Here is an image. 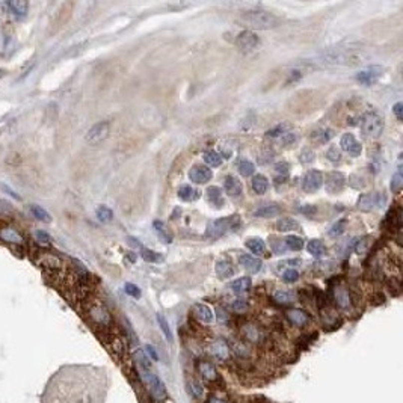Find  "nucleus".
I'll return each instance as SVG.
<instances>
[{"label": "nucleus", "instance_id": "obj_1", "mask_svg": "<svg viewBox=\"0 0 403 403\" xmlns=\"http://www.w3.org/2000/svg\"><path fill=\"white\" fill-rule=\"evenodd\" d=\"M240 21L246 23L248 26L259 29V30H269L275 29L281 24L279 17H276L272 12L268 11H248L243 12L240 17Z\"/></svg>", "mask_w": 403, "mask_h": 403}, {"label": "nucleus", "instance_id": "obj_2", "mask_svg": "<svg viewBox=\"0 0 403 403\" xmlns=\"http://www.w3.org/2000/svg\"><path fill=\"white\" fill-rule=\"evenodd\" d=\"M86 314H88L89 320L92 322V325L100 328V329H111L114 325V320H112L109 310L100 300L89 302V304L86 305Z\"/></svg>", "mask_w": 403, "mask_h": 403}, {"label": "nucleus", "instance_id": "obj_3", "mask_svg": "<svg viewBox=\"0 0 403 403\" xmlns=\"http://www.w3.org/2000/svg\"><path fill=\"white\" fill-rule=\"evenodd\" d=\"M240 227V219L239 216H227V218H221L216 221H212L207 225V236L210 237H221L222 234H225L230 230H237Z\"/></svg>", "mask_w": 403, "mask_h": 403}, {"label": "nucleus", "instance_id": "obj_4", "mask_svg": "<svg viewBox=\"0 0 403 403\" xmlns=\"http://www.w3.org/2000/svg\"><path fill=\"white\" fill-rule=\"evenodd\" d=\"M384 127H385V123H384V118L376 114V112H370L367 114L363 121H361V129H363V133L367 136V137H372V139H378L382 132H384Z\"/></svg>", "mask_w": 403, "mask_h": 403}, {"label": "nucleus", "instance_id": "obj_5", "mask_svg": "<svg viewBox=\"0 0 403 403\" xmlns=\"http://www.w3.org/2000/svg\"><path fill=\"white\" fill-rule=\"evenodd\" d=\"M142 376H143V381L148 385L151 394H153L156 399L163 400L166 397V388H165L163 382L157 378V375H154L151 370H145V372H142Z\"/></svg>", "mask_w": 403, "mask_h": 403}, {"label": "nucleus", "instance_id": "obj_6", "mask_svg": "<svg viewBox=\"0 0 403 403\" xmlns=\"http://www.w3.org/2000/svg\"><path fill=\"white\" fill-rule=\"evenodd\" d=\"M109 132H111V124L109 121H102V123H97L94 124L88 133H86V142L95 145V143H100L102 140H105L108 136H109Z\"/></svg>", "mask_w": 403, "mask_h": 403}, {"label": "nucleus", "instance_id": "obj_7", "mask_svg": "<svg viewBox=\"0 0 403 403\" xmlns=\"http://www.w3.org/2000/svg\"><path fill=\"white\" fill-rule=\"evenodd\" d=\"M384 204H385V196L381 192L366 193L358 201V207L364 212H370L373 209H381Z\"/></svg>", "mask_w": 403, "mask_h": 403}, {"label": "nucleus", "instance_id": "obj_8", "mask_svg": "<svg viewBox=\"0 0 403 403\" xmlns=\"http://www.w3.org/2000/svg\"><path fill=\"white\" fill-rule=\"evenodd\" d=\"M236 44H237V47L242 50V52L249 53V52H253V50L257 48V45L260 44V39L254 32L243 30V32L239 33V36L236 39Z\"/></svg>", "mask_w": 403, "mask_h": 403}, {"label": "nucleus", "instance_id": "obj_9", "mask_svg": "<svg viewBox=\"0 0 403 403\" xmlns=\"http://www.w3.org/2000/svg\"><path fill=\"white\" fill-rule=\"evenodd\" d=\"M323 186V174L320 171L311 169L305 174L304 181H302V189L307 193H314Z\"/></svg>", "mask_w": 403, "mask_h": 403}, {"label": "nucleus", "instance_id": "obj_10", "mask_svg": "<svg viewBox=\"0 0 403 403\" xmlns=\"http://www.w3.org/2000/svg\"><path fill=\"white\" fill-rule=\"evenodd\" d=\"M325 186H326V192L331 193V195H338L344 186H346V177L338 172V171H332L326 175V180H325Z\"/></svg>", "mask_w": 403, "mask_h": 403}, {"label": "nucleus", "instance_id": "obj_11", "mask_svg": "<svg viewBox=\"0 0 403 403\" xmlns=\"http://www.w3.org/2000/svg\"><path fill=\"white\" fill-rule=\"evenodd\" d=\"M340 146H341V149L344 151V153L350 154L352 157H358L361 154V151H363V145L355 139L354 134H350V133H346V134L341 136Z\"/></svg>", "mask_w": 403, "mask_h": 403}, {"label": "nucleus", "instance_id": "obj_12", "mask_svg": "<svg viewBox=\"0 0 403 403\" xmlns=\"http://www.w3.org/2000/svg\"><path fill=\"white\" fill-rule=\"evenodd\" d=\"M212 177H213V171L203 165H195L189 171V178L196 184H206L207 181L212 180Z\"/></svg>", "mask_w": 403, "mask_h": 403}, {"label": "nucleus", "instance_id": "obj_13", "mask_svg": "<svg viewBox=\"0 0 403 403\" xmlns=\"http://www.w3.org/2000/svg\"><path fill=\"white\" fill-rule=\"evenodd\" d=\"M332 297H334V302L337 304L338 308L341 310H349L350 305H352V297H350V291L343 287L341 284L334 287V291H332Z\"/></svg>", "mask_w": 403, "mask_h": 403}, {"label": "nucleus", "instance_id": "obj_14", "mask_svg": "<svg viewBox=\"0 0 403 403\" xmlns=\"http://www.w3.org/2000/svg\"><path fill=\"white\" fill-rule=\"evenodd\" d=\"M381 74H382V67H370L367 70L360 71L355 76V79L363 85H373L381 77Z\"/></svg>", "mask_w": 403, "mask_h": 403}, {"label": "nucleus", "instance_id": "obj_15", "mask_svg": "<svg viewBox=\"0 0 403 403\" xmlns=\"http://www.w3.org/2000/svg\"><path fill=\"white\" fill-rule=\"evenodd\" d=\"M239 263L240 266H243L245 270H248L249 273H257L262 270L263 268V262L257 257H253V256H248V254H243L239 257Z\"/></svg>", "mask_w": 403, "mask_h": 403}, {"label": "nucleus", "instance_id": "obj_16", "mask_svg": "<svg viewBox=\"0 0 403 403\" xmlns=\"http://www.w3.org/2000/svg\"><path fill=\"white\" fill-rule=\"evenodd\" d=\"M224 189H225V192H227L231 198H240L242 193H243V186H242L240 180H239L237 177H234V175L225 177Z\"/></svg>", "mask_w": 403, "mask_h": 403}, {"label": "nucleus", "instance_id": "obj_17", "mask_svg": "<svg viewBox=\"0 0 403 403\" xmlns=\"http://www.w3.org/2000/svg\"><path fill=\"white\" fill-rule=\"evenodd\" d=\"M0 239L6 243H12V245H23L24 243V237L15 228H11V227H5V228L0 230Z\"/></svg>", "mask_w": 403, "mask_h": 403}, {"label": "nucleus", "instance_id": "obj_18", "mask_svg": "<svg viewBox=\"0 0 403 403\" xmlns=\"http://www.w3.org/2000/svg\"><path fill=\"white\" fill-rule=\"evenodd\" d=\"M287 319L297 328H304L310 322V316L304 310H299V308L287 311Z\"/></svg>", "mask_w": 403, "mask_h": 403}, {"label": "nucleus", "instance_id": "obj_19", "mask_svg": "<svg viewBox=\"0 0 403 403\" xmlns=\"http://www.w3.org/2000/svg\"><path fill=\"white\" fill-rule=\"evenodd\" d=\"M193 313H195V317L201 322L204 323H212L215 320V314H213V310L207 305H203V304H198L193 307Z\"/></svg>", "mask_w": 403, "mask_h": 403}, {"label": "nucleus", "instance_id": "obj_20", "mask_svg": "<svg viewBox=\"0 0 403 403\" xmlns=\"http://www.w3.org/2000/svg\"><path fill=\"white\" fill-rule=\"evenodd\" d=\"M210 354H212V357H215V358H218V360H225L227 357H228V354H230V347L227 346V343L225 341H222V340H216V341H213L212 344H210Z\"/></svg>", "mask_w": 403, "mask_h": 403}, {"label": "nucleus", "instance_id": "obj_21", "mask_svg": "<svg viewBox=\"0 0 403 403\" xmlns=\"http://www.w3.org/2000/svg\"><path fill=\"white\" fill-rule=\"evenodd\" d=\"M5 6L9 9L11 14H14L18 18L26 17V14L29 11V3L27 2H23V0H12V2L5 3Z\"/></svg>", "mask_w": 403, "mask_h": 403}, {"label": "nucleus", "instance_id": "obj_22", "mask_svg": "<svg viewBox=\"0 0 403 403\" xmlns=\"http://www.w3.org/2000/svg\"><path fill=\"white\" fill-rule=\"evenodd\" d=\"M234 272H236V269L231 265V262H228V260H219L216 263V273H218L219 278H230V276L234 275Z\"/></svg>", "mask_w": 403, "mask_h": 403}, {"label": "nucleus", "instance_id": "obj_23", "mask_svg": "<svg viewBox=\"0 0 403 403\" xmlns=\"http://www.w3.org/2000/svg\"><path fill=\"white\" fill-rule=\"evenodd\" d=\"M198 370H199V375L203 376L204 379H207V381H216L219 378L218 370L210 363H201L199 367H198Z\"/></svg>", "mask_w": 403, "mask_h": 403}, {"label": "nucleus", "instance_id": "obj_24", "mask_svg": "<svg viewBox=\"0 0 403 403\" xmlns=\"http://www.w3.org/2000/svg\"><path fill=\"white\" fill-rule=\"evenodd\" d=\"M276 230L281 233H288V231H297L300 230V225L297 221L291 219V218H282L276 222Z\"/></svg>", "mask_w": 403, "mask_h": 403}, {"label": "nucleus", "instance_id": "obj_25", "mask_svg": "<svg viewBox=\"0 0 403 403\" xmlns=\"http://www.w3.org/2000/svg\"><path fill=\"white\" fill-rule=\"evenodd\" d=\"M245 245L257 256H263L266 253V245L260 237H251L245 242Z\"/></svg>", "mask_w": 403, "mask_h": 403}, {"label": "nucleus", "instance_id": "obj_26", "mask_svg": "<svg viewBox=\"0 0 403 403\" xmlns=\"http://www.w3.org/2000/svg\"><path fill=\"white\" fill-rule=\"evenodd\" d=\"M251 184H253V190L257 193V195H263L266 193L268 187H269V181L265 175L259 174V175H254L253 177V181H251Z\"/></svg>", "mask_w": 403, "mask_h": 403}, {"label": "nucleus", "instance_id": "obj_27", "mask_svg": "<svg viewBox=\"0 0 403 403\" xmlns=\"http://www.w3.org/2000/svg\"><path fill=\"white\" fill-rule=\"evenodd\" d=\"M251 285H253V281H251V278L249 276H243V278H239V279H236L230 287H231V290H233V293H236V294H242V293H245V291H248L249 288H251Z\"/></svg>", "mask_w": 403, "mask_h": 403}, {"label": "nucleus", "instance_id": "obj_28", "mask_svg": "<svg viewBox=\"0 0 403 403\" xmlns=\"http://www.w3.org/2000/svg\"><path fill=\"white\" fill-rule=\"evenodd\" d=\"M307 249H308V253L314 257H322L326 254V246L323 245L322 240H317V239L310 240L307 245Z\"/></svg>", "mask_w": 403, "mask_h": 403}, {"label": "nucleus", "instance_id": "obj_29", "mask_svg": "<svg viewBox=\"0 0 403 403\" xmlns=\"http://www.w3.org/2000/svg\"><path fill=\"white\" fill-rule=\"evenodd\" d=\"M245 335L251 343H262L265 338V334L262 329H259L256 325H248L245 329Z\"/></svg>", "mask_w": 403, "mask_h": 403}, {"label": "nucleus", "instance_id": "obj_30", "mask_svg": "<svg viewBox=\"0 0 403 403\" xmlns=\"http://www.w3.org/2000/svg\"><path fill=\"white\" fill-rule=\"evenodd\" d=\"M178 198L181 199V201H193V199H198L199 196H201V193L198 192V190H195V189H192L190 186H187V184H184V186H181L180 189H178Z\"/></svg>", "mask_w": 403, "mask_h": 403}, {"label": "nucleus", "instance_id": "obj_31", "mask_svg": "<svg viewBox=\"0 0 403 403\" xmlns=\"http://www.w3.org/2000/svg\"><path fill=\"white\" fill-rule=\"evenodd\" d=\"M273 297L281 305H290L296 300V294L293 291H288V290H278Z\"/></svg>", "mask_w": 403, "mask_h": 403}, {"label": "nucleus", "instance_id": "obj_32", "mask_svg": "<svg viewBox=\"0 0 403 403\" xmlns=\"http://www.w3.org/2000/svg\"><path fill=\"white\" fill-rule=\"evenodd\" d=\"M207 198L212 204H215L216 207L224 206V199H222V190L218 186H210L207 189Z\"/></svg>", "mask_w": 403, "mask_h": 403}, {"label": "nucleus", "instance_id": "obj_33", "mask_svg": "<svg viewBox=\"0 0 403 403\" xmlns=\"http://www.w3.org/2000/svg\"><path fill=\"white\" fill-rule=\"evenodd\" d=\"M279 213H281L279 206H276V204H268V206L260 207L256 212V216H259V218H273V216H276Z\"/></svg>", "mask_w": 403, "mask_h": 403}, {"label": "nucleus", "instance_id": "obj_34", "mask_svg": "<svg viewBox=\"0 0 403 403\" xmlns=\"http://www.w3.org/2000/svg\"><path fill=\"white\" fill-rule=\"evenodd\" d=\"M29 212H30V215H32L35 219H38V221H41V222H50V221H52V216H50L41 206L30 204V206H29Z\"/></svg>", "mask_w": 403, "mask_h": 403}, {"label": "nucleus", "instance_id": "obj_35", "mask_svg": "<svg viewBox=\"0 0 403 403\" xmlns=\"http://www.w3.org/2000/svg\"><path fill=\"white\" fill-rule=\"evenodd\" d=\"M134 358H136V361H137V364H139V367H140V372L151 370V361H149L148 355L145 354V350L137 349V350L134 352Z\"/></svg>", "mask_w": 403, "mask_h": 403}, {"label": "nucleus", "instance_id": "obj_36", "mask_svg": "<svg viewBox=\"0 0 403 403\" xmlns=\"http://www.w3.org/2000/svg\"><path fill=\"white\" fill-rule=\"evenodd\" d=\"M157 322H159V326H160L163 335L166 337V340H168L169 343H172V341H174V335H172V331H171V328H169V323H168L166 317H165L163 314H157Z\"/></svg>", "mask_w": 403, "mask_h": 403}, {"label": "nucleus", "instance_id": "obj_37", "mask_svg": "<svg viewBox=\"0 0 403 403\" xmlns=\"http://www.w3.org/2000/svg\"><path fill=\"white\" fill-rule=\"evenodd\" d=\"M204 162L210 166V168H216L222 163V156L216 151H207L204 154Z\"/></svg>", "mask_w": 403, "mask_h": 403}, {"label": "nucleus", "instance_id": "obj_38", "mask_svg": "<svg viewBox=\"0 0 403 403\" xmlns=\"http://www.w3.org/2000/svg\"><path fill=\"white\" fill-rule=\"evenodd\" d=\"M290 129H291V124H288V123H281V124H278L276 127L268 130L266 136H268V137H278V136L285 134Z\"/></svg>", "mask_w": 403, "mask_h": 403}, {"label": "nucleus", "instance_id": "obj_39", "mask_svg": "<svg viewBox=\"0 0 403 403\" xmlns=\"http://www.w3.org/2000/svg\"><path fill=\"white\" fill-rule=\"evenodd\" d=\"M140 256H142V259H143L145 262H149V263H157V262H160V260L163 259L162 254L156 253V251L146 249V248H142V249H140Z\"/></svg>", "mask_w": 403, "mask_h": 403}, {"label": "nucleus", "instance_id": "obj_40", "mask_svg": "<svg viewBox=\"0 0 403 403\" xmlns=\"http://www.w3.org/2000/svg\"><path fill=\"white\" fill-rule=\"evenodd\" d=\"M153 227H154L156 233L159 234V237H160V239H162L165 243H171V242H172V237H171V234L166 231V227H165V224H163V222H160V221H154Z\"/></svg>", "mask_w": 403, "mask_h": 403}, {"label": "nucleus", "instance_id": "obj_41", "mask_svg": "<svg viewBox=\"0 0 403 403\" xmlns=\"http://www.w3.org/2000/svg\"><path fill=\"white\" fill-rule=\"evenodd\" d=\"M97 218H98V221H100V222H105V224H108V222H111V221H112V218H114V212H112L109 207H106V206H100V207L97 209Z\"/></svg>", "mask_w": 403, "mask_h": 403}, {"label": "nucleus", "instance_id": "obj_42", "mask_svg": "<svg viewBox=\"0 0 403 403\" xmlns=\"http://www.w3.org/2000/svg\"><path fill=\"white\" fill-rule=\"evenodd\" d=\"M284 243L290 251H300L302 248H304V240H302L300 237H296V236H288L284 240Z\"/></svg>", "mask_w": 403, "mask_h": 403}, {"label": "nucleus", "instance_id": "obj_43", "mask_svg": "<svg viewBox=\"0 0 403 403\" xmlns=\"http://www.w3.org/2000/svg\"><path fill=\"white\" fill-rule=\"evenodd\" d=\"M237 169H239L240 175H243V177H251V175L254 174V171H256V166H254L253 162H249V160H242V162L239 163Z\"/></svg>", "mask_w": 403, "mask_h": 403}, {"label": "nucleus", "instance_id": "obj_44", "mask_svg": "<svg viewBox=\"0 0 403 403\" xmlns=\"http://www.w3.org/2000/svg\"><path fill=\"white\" fill-rule=\"evenodd\" d=\"M346 225H347V221L346 219H341L338 222H335L331 228H329V236L331 237H338L344 233L346 230Z\"/></svg>", "mask_w": 403, "mask_h": 403}, {"label": "nucleus", "instance_id": "obj_45", "mask_svg": "<svg viewBox=\"0 0 403 403\" xmlns=\"http://www.w3.org/2000/svg\"><path fill=\"white\" fill-rule=\"evenodd\" d=\"M402 186H403V177H402V174H400V172H396V174L393 175V178H391V184H390L391 192H393V193L400 192Z\"/></svg>", "mask_w": 403, "mask_h": 403}, {"label": "nucleus", "instance_id": "obj_46", "mask_svg": "<svg viewBox=\"0 0 403 403\" xmlns=\"http://www.w3.org/2000/svg\"><path fill=\"white\" fill-rule=\"evenodd\" d=\"M189 388H190V393H192V396H193L195 399H201V397L204 396L203 387H201L199 382H196V381H193V379L189 382Z\"/></svg>", "mask_w": 403, "mask_h": 403}, {"label": "nucleus", "instance_id": "obj_47", "mask_svg": "<svg viewBox=\"0 0 403 403\" xmlns=\"http://www.w3.org/2000/svg\"><path fill=\"white\" fill-rule=\"evenodd\" d=\"M124 290H126V293H127L129 296H132V297H134V299H139V297L142 296V291H140V288H139L137 285L132 284V282H126V285H124Z\"/></svg>", "mask_w": 403, "mask_h": 403}, {"label": "nucleus", "instance_id": "obj_48", "mask_svg": "<svg viewBox=\"0 0 403 403\" xmlns=\"http://www.w3.org/2000/svg\"><path fill=\"white\" fill-rule=\"evenodd\" d=\"M314 157H316L314 151L310 149V148L304 149V151H302V153H300V162H302V163H311V162H314Z\"/></svg>", "mask_w": 403, "mask_h": 403}, {"label": "nucleus", "instance_id": "obj_49", "mask_svg": "<svg viewBox=\"0 0 403 403\" xmlns=\"http://www.w3.org/2000/svg\"><path fill=\"white\" fill-rule=\"evenodd\" d=\"M282 279H284V282H288V284L290 282H296L299 279V272L294 270V269H288V270L284 272Z\"/></svg>", "mask_w": 403, "mask_h": 403}, {"label": "nucleus", "instance_id": "obj_50", "mask_svg": "<svg viewBox=\"0 0 403 403\" xmlns=\"http://www.w3.org/2000/svg\"><path fill=\"white\" fill-rule=\"evenodd\" d=\"M12 213H14L12 206H9V203H6V201L0 199V216H11Z\"/></svg>", "mask_w": 403, "mask_h": 403}, {"label": "nucleus", "instance_id": "obj_51", "mask_svg": "<svg viewBox=\"0 0 403 403\" xmlns=\"http://www.w3.org/2000/svg\"><path fill=\"white\" fill-rule=\"evenodd\" d=\"M326 157H328V160H331V162H340V159H341L340 149L335 148V146H331V148L326 151Z\"/></svg>", "mask_w": 403, "mask_h": 403}, {"label": "nucleus", "instance_id": "obj_52", "mask_svg": "<svg viewBox=\"0 0 403 403\" xmlns=\"http://www.w3.org/2000/svg\"><path fill=\"white\" fill-rule=\"evenodd\" d=\"M297 139H299V134H297V133H293V132H287L285 134H282V136H281V142H282L284 145L294 143Z\"/></svg>", "mask_w": 403, "mask_h": 403}, {"label": "nucleus", "instance_id": "obj_53", "mask_svg": "<svg viewBox=\"0 0 403 403\" xmlns=\"http://www.w3.org/2000/svg\"><path fill=\"white\" fill-rule=\"evenodd\" d=\"M35 237L39 243H44V245H48L50 242H52V237L48 236V233L42 231V230H36L35 231Z\"/></svg>", "mask_w": 403, "mask_h": 403}, {"label": "nucleus", "instance_id": "obj_54", "mask_svg": "<svg viewBox=\"0 0 403 403\" xmlns=\"http://www.w3.org/2000/svg\"><path fill=\"white\" fill-rule=\"evenodd\" d=\"M231 307H233V310H234V311L242 313V311H245V310L248 308V304H246L245 300L239 299V300H234V302H233V305H231Z\"/></svg>", "mask_w": 403, "mask_h": 403}, {"label": "nucleus", "instance_id": "obj_55", "mask_svg": "<svg viewBox=\"0 0 403 403\" xmlns=\"http://www.w3.org/2000/svg\"><path fill=\"white\" fill-rule=\"evenodd\" d=\"M145 352H146L148 358L154 360V361H157V360H159V355H157V352H156L154 346H151V344H146V346H145Z\"/></svg>", "mask_w": 403, "mask_h": 403}, {"label": "nucleus", "instance_id": "obj_56", "mask_svg": "<svg viewBox=\"0 0 403 403\" xmlns=\"http://www.w3.org/2000/svg\"><path fill=\"white\" fill-rule=\"evenodd\" d=\"M288 169H290V165H288L287 162H279V163L275 165V171H276L278 174L287 175V174H288Z\"/></svg>", "mask_w": 403, "mask_h": 403}, {"label": "nucleus", "instance_id": "obj_57", "mask_svg": "<svg viewBox=\"0 0 403 403\" xmlns=\"http://www.w3.org/2000/svg\"><path fill=\"white\" fill-rule=\"evenodd\" d=\"M367 239L364 237V239H361L358 243H357V246H355V249H357V253L358 254H364L366 253V246H367V242H366Z\"/></svg>", "mask_w": 403, "mask_h": 403}, {"label": "nucleus", "instance_id": "obj_58", "mask_svg": "<svg viewBox=\"0 0 403 403\" xmlns=\"http://www.w3.org/2000/svg\"><path fill=\"white\" fill-rule=\"evenodd\" d=\"M393 111H394V114H396V117H397V120L399 121H402V118H403V115H402V112H403V103H396L394 105V108H393Z\"/></svg>", "mask_w": 403, "mask_h": 403}, {"label": "nucleus", "instance_id": "obj_59", "mask_svg": "<svg viewBox=\"0 0 403 403\" xmlns=\"http://www.w3.org/2000/svg\"><path fill=\"white\" fill-rule=\"evenodd\" d=\"M2 189H3V190H5V192L8 193V195H11V196H12L14 199H17V201H20V199H21V198H20V195H17V192H15V190H12V189H11L9 186H6V184H2Z\"/></svg>", "mask_w": 403, "mask_h": 403}, {"label": "nucleus", "instance_id": "obj_60", "mask_svg": "<svg viewBox=\"0 0 403 403\" xmlns=\"http://www.w3.org/2000/svg\"><path fill=\"white\" fill-rule=\"evenodd\" d=\"M300 210H302V213H305L307 216H313L316 213V207L314 206H310V204L305 206V207H302Z\"/></svg>", "mask_w": 403, "mask_h": 403}, {"label": "nucleus", "instance_id": "obj_61", "mask_svg": "<svg viewBox=\"0 0 403 403\" xmlns=\"http://www.w3.org/2000/svg\"><path fill=\"white\" fill-rule=\"evenodd\" d=\"M209 403H230V402H225V400H222V399H219L216 396H210L209 397Z\"/></svg>", "mask_w": 403, "mask_h": 403}, {"label": "nucleus", "instance_id": "obj_62", "mask_svg": "<svg viewBox=\"0 0 403 403\" xmlns=\"http://www.w3.org/2000/svg\"><path fill=\"white\" fill-rule=\"evenodd\" d=\"M218 313H219V320H221V322H222V320H227V313H225L224 310H221V308H219V310H218Z\"/></svg>", "mask_w": 403, "mask_h": 403}, {"label": "nucleus", "instance_id": "obj_63", "mask_svg": "<svg viewBox=\"0 0 403 403\" xmlns=\"http://www.w3.org/2000/svg\"><path fill=\"white\" fill-rule=\"evenodd\" d=\"M129 240H130V245H133V246H140V243H139V240H137V239H134V237H129Z\"/></svg>", "mask_w": 403, "mask_h": 403}, {"label": "nucleus", "instance_id": "obj_64", "mask_svg": "<svg viewBox=\"0 0 403 403\" xmlns=\"http://www.w3.org/2000/svg\"><path fill=\"white\" fill-rule=\"evenodd\" d=\"M5 76H6V70L0 68V79H2V77H5Z\"/></svg>", "mask_w": 403, "mask_h": 403}]
</instances>
